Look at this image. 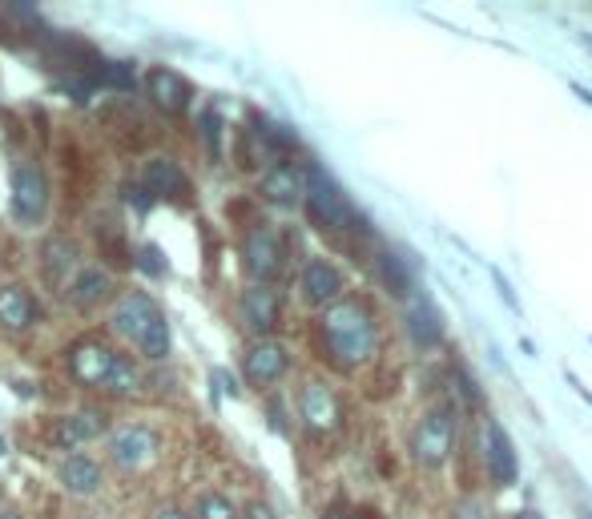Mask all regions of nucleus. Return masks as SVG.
<instances>
[{
  "label": "nucleus",
  "mask_w": 592,
  "mask_h": 519,
  "mask_svg": "<svg viewBox=\"0 0 592 519\" xmlns=\"http://www.w3.org/2000/svg\"><path fill=\"white\" fill-rule=\"evenodd\" d=\"M323 347L326 354L338 363V371H351V366H363L375 347H379V323L375 314L359 302V298H343V302H331L323 314Z\"/></svg>",
  "instance_id": "nucleus-1"
},
{
  "label": "nucleus",
  "mask_w": 592,
  "mask_h": 519,
  "mask_svg": "<svg viewBox=\"0 0 592 519\" xmlns=\"http://www.w3.org/2000/svg\"><path fill=\"white\" fill-rule=\"evenodd\" d=\"M113 330L126 335L133 347L141 351V359H166L169 354V323L162 307L141 290L121 295V302L113 307Z\"/></svg>",
  "instance_id": "nucleus-2"
},
{
  "label": "nucleus",
  "mask_w": 592,
  "mask_h": 519,
  "mask_svg": "<svg viewBox=\"0 0 592 519\" xmlns=\"http://www.w3.org/2000/svg\"><path fill=\"white\" fill-rule=\"evenodd\" d=\"M303 202H307V213L314 218V225H323V230H343V225L355 222V210L347 194L335 185V178L326 173V169L310 166L303 173Z\"/></svg>",
  "instance_id": "nucleus-3"
},
{
  "label": "nucleus",
  "mask_w": 592,
  "mask_h": 519,
  "mask_svg": "<svg viewBox=\"0 0 592 519\" xmlns=\"http://www.w3.org/2000/svg\"><path fill=\"white\" fill-rule=\"evenodd\" d=\"M455 447V419L451 411H432L423 415L420 427L411 431V459L420 467H439Z\"/></svg>",
  "instance_id": "nucleus-4"
},
{
  "label": "nucleus",
  "mask_w": 592,
  "mask_h": 519,
  "mask_svg": "<svg viewBox=\"0 0 592 519\" xmlns=\"http://www.w3.org/2000/svg\"><path fill=\"white\" fill-rule=\"evenodd\" d=\"M49 213V178L41 166L21 161L13 169V218L21 225H41Z\"/></svg>",
  "instance_id": "nucleus-5"
},
{
  "label": "nucleus",
  "mask_w": 592,
  "mask_h": 519,
  "mask_svg": "<svg viewBox=\"0 0 592 519\" xmlns=\"http://www.w3.org/2000/svg\"><path fill=\"white\" fill-rule=\"evenodd\" d=\"M110 451H113V464L121 467V471H145V467H154L157 459V439L150 427L126 423V427L113 431Z\"/></svg>",
  "instance_id": "nucleus-6"
},
{
  "label": "nucleus",
  "mask_w": 592,
  "mask_h": 519,
  "mask_svg": "<svg viewBox=\"0 0 592 519\" xmlns=\"http://www.w3.org/2000/svg\"><path fill=\"white\" fill-rule=\"evenodd\" d=\"M242 262H246V270L254 274V282H274L282 274V242L274 230H267V225H258V230H250L246 238H242Z\"/></svg>",
  "instance_id": "nucleus-7"
},
{
  "label": "nucleus",
  "mask_w": 592,
  "mask_h": 519,
  "mask_svg": "<svg viewBox=\"0 0 592 519\" xmlns=\"http://www.w3.org/2000/svg\"><path fill=\"white\" fill-rule=\"evenodd\" d=\"M286 366H291L286 347L274 342V338H262V342H254L250 351H246V359H242V375H246L250 387L267 391V387H274V382L286 375Z\"/></svg>",
  "instance_id": "nucleus-8"
},
{
  "label": "nucleus",
  "mask_w": 592,
  "mask_h": 519,
  "mask_svg": "<svg viewBox=\"0 0 592 519\" xmlns=\"http://www.w3.org/2000/svg\"><path fill=\"white\" fill-rule=\"evenodd\" d=\"M279 314H282V298L274 286L254 282V286L242 290V319H246V326H250L254 335H270L279 326Z\"/></svg>",
  "instance_id": "nucleus-9"
},
{
  "label": "nucleus",
  "mask_w": 592,
  "mask_h": 519,
  "mask_svg": "<svg viewBox=\"0 0 592 519\" xmlns=\"http://www.w3.org/2000/svg\"><path fill=\"white\" fill-rule=\"evenodd\" d=\"M145 93H150V101H154L162 113H169V117L190 109V85H185L182 73H173V69H150Z\"/></svg>",
  "instance_id": "nucleus-10"
},
{
  "label": "nucleus",
  "mask_w": 592,
  "mask_h": 519,
  "mask_svg": "<svg viewBox=\"0 0 592 519\" xmlns=\"http://www.w3.org/2000/svg\"><path fill=\"white\" fill-rule=\"evenodd\" d=\"M479 443H484V464L496 483H516V451L492 419H484V427H479Z\"/></svg>",
  "instance_id": "nucleus-11"
},
{
  "label": "nucleus",
  "mask_w": 592,
  "mask_h": 519,
  "mask_svg": "<svg viewBox=\"0 0 592 519\" xmlns=\"http://www.w3.org/2000/svg\"><path fill=\"white\" fill-rule=\"evenodd\" d=\"M113 354L105 342H77L69 351V375L81 387H101L105 382V375H110V363H113Z\"/></svg>",
  "instance_id": "nucleus-12"
},
{
  "label": "nucleus",
  "mask_w": 592,
  "mask_h": 519,
  "mask_svg": "<svg viewBox=\"0 0 592 519\" xmlns=\"http://www.w3.org/2000/svg\"><path fill=\"white\" fill-rule=\"evenodd\" d=\"M298 411H303V419H307L310 431H335L338 399L326 382H307L303 394H298Z\"/></svg>",
  "instance_id": "nucleus-13"
},
{
  "label": "nucleus",
  "mask_w": 592,
  "mask_h": 519,
  "mask_svg": "<svg viewBox=\"0 0 592 519\" xmlns=\"http://www.w3.org/2000/svg\"><path fill=\"white\" fill-rule=\"evenodd\" d=\"M262 197H267L270 206H279V210H295L298 202H303V169L286 166V161H279V166H270L267 173H262Z\"/></svg>",
  "instance_id": "nucleus-14"
},
{
  "label": "nucleus",
  "mask_w": 592,
  "mask_h": 519,
  "mask_svg": "<svg viewBox=\"0 0 592 519\" xmlns=\"http://www.w3.org/2000/svg\"><path fill=\"white\" fill-rule=\"evenodd\" d=\"M65 295H69V302L77 310L98 307V302H105V298L113 295V274H110V270H101V267H81L69 278Z\"/></svg>",
  "instance_id": "nucleus-15"
},
{
  "label": "nucleus",
  "mask_w": 592,
  "mask_h": 519,
  "mask_svg": "<svg viewBox=\"0 0 592 519\" xmlns=\"http://www.w3.org/2000/svg\"><path fill=\"white\" fill-rule=\"evenodd\" d=\"M338 290H343V274L326 258L307 262V270H303V295H307L310 307H331L338 298Z\"/></svg>",
  "instance_id": "nucleus-16"
},
{
  "label": "nucleus",
  "mask_w": 592,
  "mask_h": 519,
  "mask_svg": "<svg viewBox=\"0 0 592 519\" xmlns=\"http://www.w3.org/2000/svg\"><path fill=\"white\" fill-rule=\"evenodd\" d=\"M141 178H145V190H150L154 197H185L190 194V178H185L182 166L169 161V157H154Z\"/></svg>",
  "instance_id": "nucleus-17"
},
{
  "label": "nucleus",
  "mask_w": 592,
  "mask_h": 519,
  "mask_svg": "<svg viewBox=\"0 0 592 519\" xmlns=\"http://www.w3.org/2000/svg\"><path fill=\"white\" fill-rule=\"evenodd\" d=\"M408 335L415 347H436L443 338V319L427 298H411L408 302Z\"/></svg>",
  "instance_id": "nucleus-18"
},
{
  "label": "nucleus",
  "mask_w": 592,
  "mask_h": 519,
  "mask_svg": "<svg viewBox=\"0 0 592 519\" xmlns=\"http://www.w3.org/2000/svg\"><path fill=\"white\" fill-rule=\"evenodd\" d=\"M61 483L69 488L73 495H93L101 488V464L98 459H89V455H65V464H61Z\"/></svg>",
  "instance_id": "nucleus-19"
},
{
  "label": "nucleus",
  "mask_w": 592,
  "mask_h": 519,
  "mask_svg": "<svg viewBox=\"0 0 592 519\" xmlns=\"http://www.w3.org/2000/svg\"><path fill=\"white\" fill-rule=\"evenodd\" d=\"M0 326L4 330H28L33 326V298L25 286H0Z\"/></svg>",
  "instance_id": "nucleus-20"
},
{
  "label": "nucleus",
  "mask_w": 592,
  "mask_h": 519,
  "mask_svg": "<svg viewBox=\"0 0 592 519\" xmlns=\"http://www.w3.org/2000/svg\"><path fill=\"white\" fill-rule=\"evenodd\" d=\"M93 436H101V419L93 415V411H81V415H69V419H56L53 423V443H61V447H81V443H89Z\"/></svg>",
  "instance_id": "nucleus-21"
},
{
  "label": "nucleus",
  "mask_w": 592,
  "mask_h": 519,
  "mask_svg": "<svg viewBox=\"0 0 592 519\" xmlns=\"http://www.w3.org/2000/svg\"><path fill=\"white\" fill-rule=\"evenodd\" d=\"M101 391L113 394V399H126V394L138 391V363H133L129 354H113L110 375L101 382Z\"/></svg>",
  "instance_id": "nucleus-22"
},
{
  "label": "nucleus",
  "mask_w": 592,
  "mask_h": 519,
  "mask_svg": "<svg viewBox=\"0 0 592 519\" xmlns=\"http://www.w3.org/2000/svg\"><path fill=\"white\" fill-rule=\"evenodd\" d=\"M375 274H379V282L391 290V295H408V286H411V270L403 267V258L391 250H383L379 258H375Z\"/></svg>",
  "instance_id": "nucleus-23"
},
{
  "label": "nucleus",
  "mask_w": 592,
  "mask_h": 519,
  "mask_svg": "<svg viewBox=\"0 0 592 519\" xmlns=\"http://www.w3.org/2000/svg\"><path fill=\"white\" fill-rule=\"evenodd\" d=\"M77 267V250H73L69 242L61 238H49L44 242V270H49V278L61 286V278H69V270ZM69 286V282H65Z\"/></svg>",
  "instance_id": "nucleus-24"
},
{
  "label": "nucleus",
  "mask_w": 592,
  "mask_h": 519,
  "mask_svg": "<svg viewBox=\"0 0 592 519\" xmlns=\"http://www.w3.org/2000/svg\"><path fill=\"white\" fill-rule=\"evenodd\" d=\"M197 519H239V507L230 504L226 495H202L197 499Z\"/></svg>",
  "instance_id": "nucleus-25"
},
{
  "label": "nucleus",
  "mask_w": 592,
  "mask_h": 519,
  "mask_svg": "<svg viewBox=\"0 0 592 519\" xmlns=\"http://www.w3.org/2000/svg\"><path fill=\"white\" fill-rule=\"evenodd\" d=\"M451 519H492V516H488V504H484L479 495H464V499L455 504V516Z\"/></svg>",
  "instance_id": "nucleus-26"
},
{
  "label": "nucleus",
  "mask_w": 592,
  "mask_h": 519,
  "mask_svg": "<svg viewBox=\"0 0 592 519\" xmlns=\"http://www.w3.org/2000/svg\"><path fill=\"white\" fill-rule=\"evenodd\" d=\"M138 262L145 267V274H154V278H162V274L169 270V262L162 258V250H157V246H145V250L138 254Z\"/></svg>",
  "instance_id": "nucleus-27"
},
{
  "label": "nucleus",
  "mask_w": 592,
  "mask_h": 519,
  "mask_svg": "<svg viewBox=\"0 0 592 519\" xmlns=\"http://www.w3.org/2000/svg\"><path fill=\"white\" fill-rule=\"evenodd\" d=\"M126 202L138 213H145V210H150V202H154V194H150L145 185H126Z\"/></svg>",
  "instance_id": "nucleus-28"
},
{
  "label": "nucleus",
  "mask_w": 592,
  "mask_h": 519,
  "mask_svg": "<svg viewBox=\"0 0 592 519\" xmlns=\"http://www.w3.org/2000/svg\"><path fill=\"white\" fill-rule=\"evenodd\" d=\"M239 519H274V511H270V504L254 499V504H246V511H242Z\"/></svg>",
  "instance_id": "nucleus-29"
},
{
  "label": "nucleus",
  "mask_w": 592,
  "mask_h": 519,
  "mask_svg": "<svg viewBox=\"0 0 592 519\" xmlns=\"http://www.w3.org/2000/svg\"><path fill=\"white\" fill-rule=\"evenodd\" d=\"M154 519H190L185 511H178V507H157Z\"/></svg>",
  "instance_id": "nucleus-30"
},
{
  "label": "nucleus",
  "mask_w": 592,
  "mask_h": 519,
  "mask_svg": "<svg viewBox=\"0 0 592 519\" xmlns=\"http://www.w3.org/2000/svg\"><path fill=\"white\" fill-rule=\"evenodd\" d=\"M323 519H351V516H347V507H326V511H323Z\"/></svg>",
  "instance_id": "nucleus-31"
},
{
  "label": "nucleus",
  "mask_w": 592,
  "mask_h": 519,
  "mask_svg": "<svg viewBox=\"0 0 592 519\" xmlns=\"http://www.w3.org/2000/svg\"><path fill=\"white\" fill-rule=\"evenodd\" d=\"M0 519H21V516H16L13 507H0Z\"/></svg>",
  "instance_id": "nucleus-32"
},
{
  "label": "nucleus",
  "mask_w": 592,
  "mask_h": 519,
  "mask_svg": "<svg viewBox=\"0 0 592 519\" xmlns=\"http://www.w3.org/2000/svg\"><path fill=\"white\" fill-rule=\"evenodd\" d=\"M520 519H540V516H536V511H524V516Z\"/></svg>",
  "instance_id": "nucleus-33"
},
{
  "label": "nucleus",
  "mask_w": 592,
  "mask_h": 519,
  "mask_svg": "<svg viewBox=\"0 0 592 519\" xmlns=\"http://www.w3.org/2000/svg\"><path fill=\"white\" fill-rule=\"evenodd\" d=\"M0 33H4V13H0Z\"/></svg>",
  "instance_id": "nucleus-34"
}]
</instances>
